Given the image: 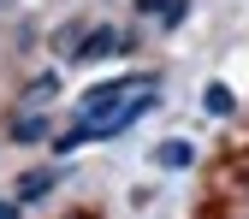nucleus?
Here are the masks:
<instances>
[{"instance_id":"nucleus-1","label":"nucleus","mask_w":249,"mask_h":219,"mask_svg":"<svg viewBox=\"0 0 249 219\" xmlns=\"http://www.w3.org/2000/svg\"><path fill=\"white\" fill-rule=\"evenodd\" d=\"M154 101H160V77H148V71H142V77L95 83V89L77 101V124H71L53 148L71 154V148H83V142H107V136H119V131H131L142 113H154Z\"/></svg>"},{"instance_id":"nucleus-2","label":"nucleus","mask_w":249,"mask_h":219,"mask_svg":"<svg viewBox=\"0 0 249 219\" xmlns=\"http://www.w3.org/2000/svg\"><path fill=\"white\" fill-rule=\"evenodd\" d=\"M190 160H196V148L184 142V136H172V142H160V148H154V166H160V172H184Z\"/></svg>"},{"instance_id":"nucleus-3","label":"nucleus","mask_w":249,"mask_h":219,"mask_svg":"<svg viewBox=\"0 0 249 219\" xmlns=\"http://www.w3.org/2000/svg\"><path fill=\"white\" fill-rule=\"evenodd\" d=\"M119 48H124L119 30H95L89 42H77V59H101V53H119Z\"/></svg>"},{"instance_id":"nucleus-4","label":"nucleus","mask_w":249,"mask_h":219,"mask_svg":"<svg viewBox=\"0 0 249 219\" xmlns=\"http://www.w3.org/2000/svg\"><path fill=\"white\" fill-rule=\"evenodd\" d=\"M137 12H148V18H160V24H178L184 12H190V0H137Z\"/></svg>"},{"instance_id":"nucleus-5","label":"nucleus","mask_w":249,"mask_h":219,"mask_svg":"<svg viewBox=\"0 0 249 219\" xmlns=\"http://www.w3.org/2000/svg\"><path fill=\"white\" fill-rule=\"evenodd\" d=\"M53 190V172H30V178H18V202H36V196H48Z\"/></svg>"},{"instance_id":"nucleus-6","label":"nucleus","mask_w":249,"mask_h":219,"mask_svg":"<svg viewBox=\"0 0 249 219\" xmlns=\"http://www.w3.org/2000/svg\"><path fill=\"white\" fill-rule=\"evenodd\" d=\"M202 107H208L213 118H220V113H231V89H226V83H208V89H202Z\"/></svg>"},{"instance_id":"nucleus-7","label":"nucleus","mask_w":249,"mask_h":219,"mask_svg":"<svg viewBox=\"0 0 249 219\" xmlns=\"http://www.w3.org/2000/svg\"><path fill=\"white\" fill-rule=\"evenodd\" d=\"M12 136H18V142H36V136H48V118H18V124H12Z\"/></svg>"},{"instance_id":"nucleus-8","label":"nucleus","mask_w":249,"mask_h":219,"mask_svg":"<svg viewBox=\"0 0 249 219\" xmlns=\"http://www.w3.org/2000/svg\"><path fill=\"white\" fill-rule=\"evenodd\" d=\"M0 219H18V202H0Z\"/></svg>"}]
</instances>
